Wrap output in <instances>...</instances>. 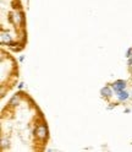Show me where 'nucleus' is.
<instances>
[{
	"mask_svg": "<svg viewBox=\"0 0 132 152\" xmlns=\"http://www.w3.org/2000/svg\"><path fill=\"white\" fill-rule=\"evenodd\" d=\"M48 135H49V130H48V126L45 124H38L36 128V137L38 139L39 141H45L48 139Z\"/></svg>",
	"mask_w": 132,
	"mask_h": 152,
	"instance_id": "nucleus-1",
	"label": "nucleus"
},
{
	"mask_svg": "<svg viewBox=\"0 0 132 152\" xmlns=\"http://www.w3.org/2000/svg\"><path fill=\"white\" fill-rule=\"evenodd\" d=\"M10 20L12 21L14 25L21 26V25L25 22V17H23V14H22L20 10H15V11H12V14L10 15Z\"/></svg>",
	"mask_w": 132,
	"mask_h": 152,
	"instance_id": "nucleus-2",
	"label": "nucleus"
},
{
	"mask_svg": "<svg viewBox=\"0 0 132 152\" xmlns=\"http://www.w3.org/2000/svg\"><path fill=\"white\" fill-rule=\"evenodd\" d=\"M127 86V82L125 80H116L111 83V87L114 90V92H117V91H121V90H125Z\"/></svg>",
	"mask_w": 132,
	"mask_h": 152,
	"instance_id": "nucleus-3",
	"label": "nucleus"
},
{
	"mask_svg": "<svg viewBox=\"0 0 132 152\" xmlns=\"http://www.w3.org/2000/svg\"><path fill=\"white\" fill-rule=\"evenodd\" d=\"M0 42H1V44L10 45V44H12V38L7 32L1 31V33H0Z\"/></svg>",
	"mask_w": 132,
	"mask_h": 152,
	"instance_id": "nucleus-4",
	"label": "nucleus"
},
{
	"mask_svg": "<svg viewBox=\"0 0 132 152\" xmlns=\"http://www.w3.org/2000/svg\"><path fill=\"white\" fill-rule=\"evenodd\" d=\"M100 96L104 98H110L112 96V87L111 86H104L100 90Z\"/></svg>",
	"mask_w": 132,
	"mask_h": 152,
	"instance_id": "nucleus-5",
	"label": "nucleus"
},
{
	"mask_svg": "<svg viewBox=\"0 0 132 152\" xmlns=\"http://www.w3.org/2000/svg\"><path fill=\"white\" fill-rule=\"evenodd\" d=\"M115 94H116V97H117V99H119L120 102H125V101H127L128 97H130V93H128L127 91H125V90L117 91V92H115Z\"/></svg>",
	"mask_w": 132,
	"mask_h": 152,
	"instance_id": "nucleus-6",
	"label": "nucleus"
},
{
	"mask_svg": "<svg viewBox=\"0 0 132 152\" xmlns=\"http://www.w3.org/2000/svg\"><path fill=\"white\" fill-rule=\"evenodd\" d=\"M20 99H21V97H20V94H15V96H12V98L10 99V102H9V104L10 106H16V104H18L20 103Z\"/></svg>",
	"mask_w": 132,
	"mask_h": 152,
	"instance_id": "nucleus-7",
	"label": "nucleus"
},
{
	"mask_svg": "<svg viewBox=\"0 0 132 152\" xmlns=\"http://www.w3.org/2000/svg\"><path fill=\"white\" fill-rule=\"evenodd\" d=\"M125 56L128 59V58H131L132 56V48H130V49H127V52H126V54H125Z\"/></svg>",
	"mask_w": 132,
	"mask_h": 152,
	"instance_id": "nucleus-8",
	"label": "nucleus"
},
{
	"mask_svg": "<svg viewBox=\"0 0 132 152\" xmlns=\"http://www.w3.org/2000/svg\"><path fill=\"white\" fill-rule=\"evenodd\" d=\"M128 68H132V56L128 58Z\"/></svg>",
	"mask_w": 132,
	"mask_h": 152,
	"instance_id": "nucleus-9",
	"label": "nucleus"
},
{
	"mask_svg": "<svg viewBox=\"0 0 132 152\" xmlns=\"http://www.w3.org/2000/svg\"><path fill=\"white\" fill-rule=\"evenodd\" d=\"M23 85L25 83H20V85H18V90H22L23 88Z\"/></svg>",
	"mask_w": 132,
	"mask_h": 152,
	"instance_id": "nucleus-10",
	"label": "nucleus"
},
{
	"mask_svg": "<svg viewBox=\"0 0 132 152\" xmlns=\"http://www.w3.org/2000/svg\"><path fill=\"white\" fill-rule=\"evenodd\" d=\"M18 59H20V61H23V59H25V56H23V55H21V56H20V58H18Z\"/></svg>",
	"mask_w": 132,
	"mask_h": 152,
	"instance_id": "nucleus-11",
	"label": "nucleus"
},
{
	"mask_svg": "<svg viewBox=\"0 0 132 152\" xmlns=\"http://www.w3.org/2000/svg\"><path fill=\"white\" fill-rule=\"evenodd\" d=\"M131 96H132V93H131Z\"/></svg>",
	"mask_w": 132,
	"mask_h": 152,
	"instance_id": "nucleus-12",
	"label": "nucleus"
}]
</instances>
